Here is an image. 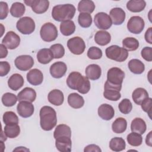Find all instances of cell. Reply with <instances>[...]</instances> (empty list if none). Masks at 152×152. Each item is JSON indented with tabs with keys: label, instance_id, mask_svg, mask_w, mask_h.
Masks as SVG:
<instances>
[{
	"label": "cell",
	"instance_id": "cell-1",
	"mask_svg": "<svg viewBox=\"0 0 152 152\" xmlns=\"http://www.w3.org/2000/svg\"><path fill=\"white\" fill-rule=\"evenodd\" d=\"M69 88L77 90L81 94H87L90 90L91 85L88 78L76 71L71 72L66 79Z\"/></svg>",
	"mask_w": 152,
	"mask_h": 152
},
{
	"label": "cell",
	"instance_id": "cell-2",
	"mask_svg": "<svg viewBox=\"0 0 152 152\" xmlns=\"http://www.w3.org/2000/svg\"><path fill=\"white\" fill-rule=\"evenodd\" d=\"M40 125L46 131L52 130L57 124L56 111L49 106H44L40 110Z\"/></svg>",
	"mask_w": 152,
	"mask_h": 152
},
{
	"label": "cell",
	"instance_id": "cell-3",
	"mask_svg": "<svg viewBox=\"0 0 152 152\" xmlns=\"http://www.w3.org/2000/svg\"><path fill=\"white\" fill-rule=\"evenodd\" d=\"M124 77L125 72L121 68L118 67L110 68L107 73V80L104 88H112L120 91Z\"/></svg>",
	"mask_w": 152,
	"mask_h": 152
},
{
	"label": "cell",
	"instance_id": "cell-4",
	"mask_svg": "<svg viewBox=\"0 0 152 152\" xmlns=\"http://www.w3.org/2000/svg\"><path fill=\"white\" fill-rule=\"evenodd\" d=\"M75 11V7L72 4L57 5L52 9V17L55 21L59 22L71 20L74 17Z\"/></svg>",
	"mask_w": 152,
	"mask_h": 152
},
{
	"label": "cell",
	"instance_id": "cell-5",
	"mask_svg": "<svg viewBox=\"0 0 152 152\" xmlns=\"http://www.w3.org/2000/svg\"><path fill=\"white\" fill-rule=\"evenodd\" d=\"M105 53L107 58L119 62L125 61L128 57V51L118 45H112L107 48Z\"/></svg>",
	"mask_w": 152,
	"mask_h": 152
},
{
	"label": "cell",
	"instance_id": "cell-6",
	"mask_svg": "<svg viewBox=\"0 0 152 152\" xmlns=\"http://www.w3.org/2000/svg\"><path fill=\"white\" fill-rule=\"evenodd\" d=\"M40 35L42 39L46 42L55 40L58 35L56 27L52 23H46L41 27Z\"/></svg>",
	"mask_w": 152,
	"mask_h": 152
},
{
	"label": "cell",
	"instance_id": "cell-7",
	"mask_svg": "<svg viewBox=\"0 0 152 152\" xmlns=\"http://www.w3.org/2000/svg\"><path fill=\"white\" fill-rule=\"evenodd\" d=\"M17 30L23 34H30L36 27L33 19L29 17H24L18 20L16 24Z\"/></svg>",
	"mask_w": 152,
	"mask_h": 152
},
{
	"label": "cell",
	"instance_id": "cell-8",
	"mask_svg": "<svg viewBox=\"0 0 152 152\" xmlns=\"http://www.w3.org/2000/svg\"><path fill=\"white\" fill-rule=\"evenodd\" d=\"M86 43L84 40L78 36L73 37L67 42V47L70 52L77 55L82 54L86 49Z\"/></svg>",
	"mask_w": 152,
	"mask_h": 152
},
{
	"label": "cell",
	"instance_id": "cell-9",
	"mask_svg": "<svg viewBox=\"0 0 152 152\" xmlns=\"http://www.w3.org/2000/svg\"><path fill=\"white\" fill-rule=\"evenodd\" d=\"M145 23L142 18L140 16H132L128 21L127 28L133 34H140L144 28Z\"/></svg>",
	"mask_w": 152,
	"mask_h": 152
},
{
	"label": "cell",
	"instance_id": "cell-10",
	"mask_svg": "<svg viewBox=\"0 0 152 152\" xmlns=\"http://www.w3.org/2000/svg\"><path fill=\"white\" fill-rule=\"evenodd\" d=\"M94 23L98 28L104 30L109 29L112 25L110 16L104 12H100L95 15Z\"/></svg>",
	"mask_w": 152,
	"mask_h": 152
},
{
	"label": "cell",
	"instance_id": "cell-11",
	"mask_svg": "<svg viewBox=\"0 0 152 152\" xmlns=\"http://www.w3.org/2000/svg\"><path fill=\"white\" fill-rule=\"evenodd\" d=\"M24 2L30 6L34 12L38 14L45 12L49 7V1L47 0H27L24 1Z\"/></svg>",
	"mask_w": 152,
	"mask_h": 152
},
{
	"label": "cell",
	"instance_id": "cell-12",
	"mask_svg": "<svg viewBox=\"0 0 152 152\" xmlns=\"http://www.w3.org/2000/svg\"><path fill=\"white\" fill-rule=\"evenodd\" d=\"M34 60L33 58L28 55H23L17 56L15 61L14 64L16 68L20 70L26 71L34 65Z\"/></svg>",
	"mask_w": 152,
	"mask_h": 152
},
{
	"label": "cell",
	"instance_id": "cell-13",
	"mask_svg": "<svg viewBox=\"0 0 152 152\" xmlns=\"http://www.w3.org/2000/svg\"><path fill=\"white\" fill-rule=\"evenodd\" d=\"M2 43L7 49L12 50L17 48L20 43V37L12 31H8L2 40Z\"/></svg>",
	"mask_w": 152,
	"mask_h": 152
},
{
	"label": "cell",
	"instance_id": "cell-14",
	"mask_svg": "<svg viewBox=\"0 0 152 152\" xmlns=\"http://www.w3.org/2000/svg\"><path fill=\"white\" fill-rule=\"evenodd\" d=\"M17 110L18 115L24 118L30 117L34 112L33 104L29 102H20L17 106Z\"/></svg>",
	"mask_w": 152,
	"mask_h": 152
},
{
	"label": "cell",
	"instance_id": "cell-15",
	"mask_svg": "<svg viewBox=\"0 0 152 152\" xmlns=\"http://www.w3.org/2000/svg\"><path fill=\"white\" fill-rule=\"evenodd\" d=\"M66 71V65L62 61H58L53 63L49 69L50 75L55 78H60L62 77L65 74Z\"/></svg>",
	"mask_w": 152,
	"mask_h": 152
},
{
	"label": "cell",
	"instance_id": "cell-16",
	"mask_svg": "<svg viewBox=\"0 0 152 152\" xmlns=\"http://www.w3.org/2000/svg\"><path fill=\"white\" fill-rule=\"evenodd\" d=\"M109 16L112 24L118 26L122 24L124 22L126 17V14L124 10L121 8L116 7L112 8L110 11Z\"/></svg>",
	"mask_w": 152,
	"mask_h": 152
},
{
	"label": "cell",
	"instance_id": "cell-17",
	"mask_svg": "<svg viewBox=\"0 0 152 152\" xmlns=\"http://www.w3.org/2000/svg\"><path fill=\"white\" fill-rule=\"evenodd\" d=\"M28 82L33 86H39L43 81V74L42 71L37 68L32 69L27 74Z\"/></svg>",
	"mask_w": 152,
	"mask_h": 152
},
{
	"label": "cell",
	"instance_id": "cell-18",
	"mask_svg": "<svg viewBox=\"0 0 152 152\" xmlns=\"http://www.w3.org/2000/svg\"><path fill=\"white\" fill-rule=\"evenodd\" d=\"M56 149L61 152H69L71 151L72 141L71 138L64 136L55 139Z\"/></svg>",
	"mask_w": 152,
	"mask_h": 152
},
{
	"label": "cell",
	"instance_id": "cell-19",
	"mask_svg": "<svg viewBox=\"0 0 152 152\" xmlns=\"http://www.w3.org/2000/svg\"><path fill=\"white\" fill-rule=\"evenodd\" d=\"M36 98V91L31 87H25L18 93L17 99L19 102L26 101L33 102Z\"/></svg>",
	"mask_w": 152,
	"mask_h": 152
},
{
	"label": "cell",
	"instance_id": "cell-20",
	"mask_svg": "<svg viewBox=\"0 0 152 152\" xmlns=\"http://www.w3.org/2000/svg\"><path fill=\"white\" fill-rule=\"evenodd\" d=\"M98 115L102 119L109 121L113 118L115 115L113 107L109 104H102L98 108Z\"/></svg>",
	"mask_w": 152,
	"mask_h": 152
},
{
	"label": "cell",
	"instance_id": "cell-21",
	"mask_svg": "<svg viewBox=\"0 0 152 152\" xmlns=\"http://www.w3.org/2000/svg\"><path fill=\"white\" fill-rule=\"evenodd\" d=\"M48 99L51 104L59 106L64 103V96L62 91L58 89H54L49 93Z\"/></svg>",
	"mask_w": 152,
	"mask_h": 152
},
{
	"label": "cell",
	"instance_id": "cell-22",
	"mask_svg": "<svg viewBox=\"0 0 152 152\" xmlns=\"http://www.w3.org/2000/svg\"><path fill=\"white\" fill-rule=\"evenodd\" d=\"M86 77L91 80H98L102 75V69L99 65L90 64L88 65L86 68Z\"/></svg>",
	"mask_w": 152,
	"mask_h": 152
},
{
	"label": "cell",
	"instance_id": "cell-23",
	"mask_svg": "<svg viewBox=\"0 0 152 152\" xmlns=\"http://www.w3.org/2000/svg\"><path fill=\"white\" fill-rule=\"evenodd\" d=\"M24 80L23 76L19 74H12L8 80V85L12 90L17 91L24 85Z\"/></svg>",
	"mask_w": 152,
	"mask_h": 152
},
{
	"label": "cell",
	"instance_id": "cell-24",
	"mask_svg": "<svg viewBox=\"0 0 152 152\" xmlns=\"http://www.w3.org/2000/svg\"><path fill=\"white\" fill-rule=\"evenodd\" d=\"M53 58V55L50 49H41L37 53V59L42 64H49Z\"/></svg>",
	"mask_w": 152,
	"mask_h": 152
},
{
	"label": "cell",
	"instance_id": "cell-25",
	"mask_svg": "<svg viewBox=\"0 0 152 152\" xmlns=\"http://www.w3.org/2000/svg\"><path fill=\"white\" fill-rule=\"evenodd\" d=\"M68 104L74 109H80L84 104L83 97L78 93H72L68 96Z\"/></svg>",
	"mask_w": 152,
	"mask_h": 152
},
{
	"label": "cell",
	"instance_id": "cell-26",
	"mask_svg": "<svg viewBox=\"0 0 152 152\" xmlns=\"http://www.w3.org/2000/svg\"><path fill=\"white\" fill-rule=\"evenodd\" d=\"M148 97H149V96L147 91L142 87L137 88L132 94L133 101L138 105H141L142 102Z\"/></svg>",
	"mask_w": 152,
	"mask_h": 152
},
{
	"label": "cell",
	"instance_id": "cell-27",
	"mask_svg": "<svg viewBox=\"0 0 152 152\" xmlns=\"http://www.w3.org/2000/svg\"><path fill=\"white\" fill-rule=\"evenodd\" d=\"M147 129L145 121L140 118H135L131 124V130L132 132H137L141 135L143 134Z\"/></svg>",
	"mask_w": 152,
	"mask_h": 152
},
{
	"label": "cell",
	"instance_id": "cell-28",
	"mask_svg": "<svg viewBox=\"0 0 152 152\" xmlns=\"http://www.w3.org/2000/svg\"><path fill=\"white\" fill-rule=\"evenodd\" d=\"M111 40L110 34L104 30H99L94 36L95 42L100 46H105L110 43Z\"/></svg>",
	"mask_w": 152,
	"mask_h": 152
},
{
	"label": "cell",
	"instance_id": "cell-29",
	"mask_svg": "<svg viewBox=\"0 0 152 152\" xmlns=\"http://www.w3.org/2000/svg\"><path fill=\"white\" fill-rule=\"evenodd\" d=\"M128 66L130 71L135 74H141L145 70V65L144 63L138 59H132L130 60Z\"/></svg>",
	"mask_w": 152,
	"mask_h": 152
},
{
	"label": "cell",
	"instance_id": "cell-30",
	"mask_svg": "<svg viewBox=\"0 0 152 152\" xmlns=\"http://www.w3.org/2000/svg\"><path fill=\"white\" fill-rule=\"evenodd\" d=\"M146 6L144 0H130L126 3V8L132 12H140L143 11Z\"/></svg>",
	"mask_w": 152,
	"mask_h": 152
},
{
	"label": "cell",
	"instance_id": "cell-31",
	"mask_svg": "<svg viewBox=\"0 0 152 152\" xmlns=\"http://www.w3.org/2000/svg\"><path fill=\"white\" fill-rule=\"evenodd\" d=\"M75 30V25L73 21L66 20L61 22L60 24V31L65 36L71 35Z\"/></svg>",
	"mask_w": 152,
	"mask_h": 152
},
{
	"label": "cell",
	"instance_id": "cell-32",
	"mask_svg": "<svg viewBox=\"0 0 152 152\" xmlns=\"http://www.w3.org/2000/svg\"><path fill=\"white\" fill-rule=\"evenodd\" d=\"M95 4L93 1L90 0H82L80 1L78 4V11L81 13H92L95 9Z\"/></svg>",
	"mask_w": 152,
	"mask_h": 152
},
{
	"label": "cell",
	"instance_id": "cell-33",
	"mask_svg": "<svg viewBox=\"0 0 152 152\" xmlns=\"http://www.w3.org/2000/svg\"><path fill=\"white\" fill-rule=\"evenodd\" d=\"M127 128V122L124 118H118L112 125V129L116 134L124 132Z\"/></svg>",
	"mask_w": 152,
	"mask_h": 152
},
{
	"label": "cell",
	"instance_id": "cell-34",
	"mask_svg": "<svg viewBox=\"0 0 152 152\" xmlns=\"http://www.w3.org/2000/svg\"><path fill=\"white\" fill-rule=\"evenodd\" d=\"M64 136L71 138V129L70 127L65 124H60L57 125L53 132V137L56 139Z\"/></svg>",
	"mask_w": 152,
	"mask_h": 152
},
{
	"label": "cell",
	"instance_id": "cell-35",
	"mask_svg": "<svg viewBox=\"0 0 152 152\" xmlns=\"http://www.w3.org/2000/svg\"><path fill=\"white\" fill-rule=\"evenodd\" d=\"M109 147L113 151H121L125 149L126 143L122 138L115 137L110 141Z\"/></svg>",
	"mask_w": 152,
	"mask_h": 152
},
{
	"label": "cell",
	"instance_id": "cell-36",
	"mask_svg": "<svg viewBox=\"0 0 152 152\" xmlns=\"http://www.w3.org/2000/svg\"><path fill=\"white\" fill-rule=\"evenodd\" d=\"M10 14L12 16L15 18H19L23 15L26 11L24 5L19 2L13 3L10 8Z\"/></svg>",
	"mask_w": 152,
	"mask_h": 152
},
{
	"label": "cell",
	"instance_id": "cell-37",
	"mask_svg": "<svg viewBox=\"0 0 152 152\" xmlns=\"http://www.w3.org/2000/svg\"><path fill=\"white\" fill-rule=\"evenodd\" d=\"M122 46L128 51H134L139 47V42L134 37H126L122 40Z\"/></svg>",
	"mask_w": 152,
	"mask_h": 152
},
{
	"label": "cell",
	"instance_id": "cell-38",
	"mask_svg": "<svg viewBox=\"0 0 152 152\" xmlns=\"http://www.w3.org/2000/svg\"><path fill=\"white\" fill-rule=\"evenodd\" d=\"M4 132L7 137L14 138L18 137L20 133V128L18 124L6 125L4 128Z\"/></svg>",
	"mask_w": 152,
	"mask_h": 152
},
{
	"label": "cell",
	"instance_id": "cell-39",
	"mask_svg": "<svg viewBox=\"0 0 152 152\" xmlns=\"http://www.w3.org/2000/svg\"><path fill=\"white\" fill-rule=\"evenodd\" d=\"M92 21V17L90 14L81 12L78 17V22L81 27H89L91 25Z\"/></svg>",
	"mask_w": 152,
	"mask_h": 152
},
{
	"label": "cell",
	"instance_id": "cell-40",
	"mask_svg": "<svg viewBox=\"0 0 152 152\" xmlns=\"http://www.w3.org/2000/svg\"><path fill=\"white\" fill-rule=\"evenodd\" d=\"M126 140L129 145L134 147L140 146L142 142V137L141 135L134 132L129 134L127 135Z\"/></svg>",
	"mask_w": 152,
	"mask_h": 152
},
{
	"label": "cell",
	"instance_id": "cell-41",
	"mask_svg": "<svg viewBox=\"0 0 152 152\" xmlns=\"http://www.w3.org/2000/svg\"><path fill=\"white\" fill-rule=\"evenodd\" d=\"M2 102L5 106L11 107L15 105L18 100L17 97L13 93H5L2 96Z\"/></svg>",
	"mask_w": 152,
	"mask_h": 152
},
{
	"label": "cell",
	"instance_id": "cell-42",
	"mask_svg": "<svg viewBox=\"0 0 152 152\" xmlns=\"http://www.w3.org/2000/svg\"><path fill=\"white\" fill-rule=\"evenodd\" d=\"M103 96L110 101H118L121 97L120 91L112 88H104Z\"/></svg>",
	"mask_w": 152,
	"mask_h": 152
},
{
	"label": "cell",
	"instance_id": "cell-43",
	"mask_svg": "<svg viewBox=\"0 0 152 152\" xmlns=\"http://www.w3.org/2000/svg\"><path fill=\"white\" fill-rule=\"evenodd\" d=\"M3 122L5 125H14L18 124L17 115L12 111L5 112L2 116Z\"/></svg>",
	"mask_w": 152,
	"mask_h": 152
},
{
	"label": "cell",
	"instance_id": "cell-44",
	"mask_svg": "<svg viewBox=\"0 0 152 152\" xmlns=\"http://www.w3.org/2000/svg\"><path fill=\"white\" fill-rule=\"evenodd\" d=\"M50 49L51 50L53 57L55 59L61 58L64 56L65 54V49L61 44L56 43L52 45L50 47Z\"/></svg>",
	"mask_w": 152,
	"mask_h": 152
},
{
	"label": "cell",
	"instance_id": "cell-45",
	"mask_svg": "<svg viewBox=\"0 0 152 152\" xmlns=\"http://www.w3.org/2000/svg\"><path fill=\"white\" fill-rule=\"evenodd\" d=\"M119 111L123 114L129 113L132 109V104L128 99H124L119 104Z\"/></svg>",
	"mask_w": 152,
	"mask_h": 152
},
{
	"label": "cell",
	"instance_id": "cell-46",
	"mask_svg": "<svg viewBox=\"0 0 152 152\" xmlns=\"http://www.w3.org/2000/svg\"><path fill=\"white\" fill-rule=\"evenodd\" d=\"M102 50L96 46L90 47L87 51V56L91 59H99L102 57Z\"/></svg>",
	"mask_w": 152,
	"mask_h": 152
},
{
	"label": "cell",
	"instance_id": "cell-47",
	"mask_svg": "<svg viewBox=\"0 0 152 152\" xmlns=\"http://www.w3.org/2000/svg\"><path fill=\"white\" fill-rule=\"evenodd\" d=\"M141 108L147 114H148L149 117L150 118L151 116L150 115L151 114V108H152V99L151 97H148L145 99L141 104Z\"/></svg>",
	"mask_w": 152,
	"mask_h": 152
},
{
	"label": "cell",
	"instance_id": "cell-48",
	"mask_svg": "<svg viewBox=\"0 0 152 152\" xmlns=\"http://www.w3.org/2000/svg\"><path fill=\"white\" fill-rule=\"evenodd\" d=\"M141 56L148 62L152 61V48L151 47H144L141 52Z\"/></svg>",
	"mask_w": 152,
	"mask_h": 152
},
{
	"label": "cell",
	"instance_id": "cell-49",
	"mask_svg": "<svg viewBox=\"0 0 152 152\" xmlns=\"http://www.w3.org/2000/svg\"><path fill=\"white\" fill-rule=\"evenodd\" d=\"M11 69L10 64L7 61L0 62V75L4 77L7 75Z\"/></svg>",
	"mask_w": 152,
	"mask_h": 152
},
{
	"label": "cell",
	"instance_id": "cell-50",
	"mask_svg": "<svg viewBox=\"0 0 152 152\" xmlns=\"http://www.w3.org/2000/svg\"><path fill=\"white\" fill-rule=\"evenodd\" d=\"M8 6L7 2L1 1L0 2V19H5L8 14Z\"/></svg>",
	"mask_w": 152,
	"mask_h": 152
},
{
	"label": "cell",
	"instance_id": "cell-51",
	"mask_svg": "<svg viewBox=\"0 0 152 152\" xmlns=\"http://www.w3.org/2000/svg\"><path fill=\"white\" fill-rule=\"evenodd\" d=\"M84 152H101L102 150L96 144H90L87 145L84 149Z\"/></svg>",
	"mask_w": 152,
	"mask_h": 152
},
{
	"label": "cell",
	"instance_id": "cell-52",
	"mask_svg": "<svg viewBox=\"0 0 152 152\" xmlns=\"http://www.w3.org/2000/svg\"><path fill=\"white\" fill-rule=\"evenodd\" d=\"M144 38L149 44H152V27H149L145 33Z\"/></svg>",
	"mask_w": 152,
	"mask_h": 152
},
{
	"label": "cell",
	"instance_id": "cell-53",
	"mask_svg": "<svg viewBox=\"0 0 152 152\" xmlns=\"http://www.w3.org/2000/svg\"><path fill=\"white\" fill-rule=\"evenodd\" d=\"M0 49H1V55L0 58L2 59L4 58H6L8 55V50L7 48L2 43L0 45Z\"/></svg>",
	"mask_w": 152,
	"mask_h": 152
},
{
	"label": "cell",
	"instance_id": "cell-54",
	"mask_svg": "<svg viewBox=\"0 0 152 152\" xmlns=\"http://www.w3.org/2000/svg\"><path fill=\"white\" fill-rule=\"evenodd\" d=\"M151 138H152V131H150L146 136L145 138V143L149 147L152 146V141H151Z\"/></svg>",
	"mask_w": 152,
	"mask_h": 152
},
{
	"label": "cell",
	"instance_id": "cell-55",
	"mask_svg": "<svg viewBox=\"0 0 152 152\" xmlns=\"http://www.w3.org/2000/svg\"><path fill=\"white\" fill-rule=\"evenodd\" d=\"M29 151L30 150L24 147H17L15 149H14L13 150V151Z\"/></svg>",
	"mask_w": 152,
	"mask_h": 152
},
{
	"label": "cell",
	"instance_id": "cell-56",
	"mask_svg": "<svg viewBox=\"0 0 152 152\" xmlns=\"http://www.w3.org/2000/svg\"><path fill=\"white\" fill-rule=\"evenodd\" d=\"M7 135H5V134L4 133V132H3L2 131V132H1V141H5L7 140Z\"/></svg>",
	"mask_w": 152,
	"mask_h": 152
},
{
	"label": "cell",
	"instance_id": "cell-57",
	"mask_svg": "<svg viewBox=\"0 0 152 152\" xmlns=\"http://www.w3.org/2000/svg\"><path fill=\"white\" fill-rule=\"evenodd\" d=\"M0 25H1V37H2V35H3V34H4V30H5V28H4V26H3L2 24H1Z\"/></svg>",
	"mask_w": 152,
	"mask_h": 152
}]
</instances>
